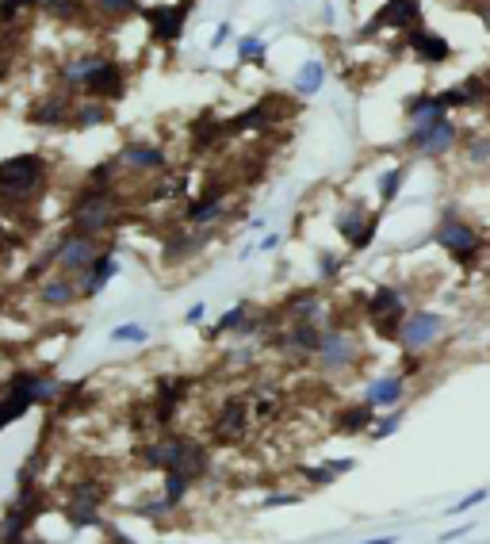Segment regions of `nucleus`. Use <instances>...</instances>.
Here are the masks:
<instances>
[{
    "mask_svg": "<svg viewBox=\"0 0 490 544\" xmlns=\"http://www.w3.org/2000/svg\"><path fill=\"white\" fill-rule=\"evenodd\" d=\"M433 238L441 242L444 250L452 253V261H456V265H464V269H471V265L479 261V253H483V245H486V242H483V234L471 230V227H467V222L459 219V215H452V211L444 215V222L437 227Z\"/></svg>",
    "mask_w": 490,
    "mask_h": 544,
    "instance_id": "obj_1",
    "label": "nucleus"
},
{
    "mask_svg": "<svg viewBox=\"0 0 490 544\" xmlns=\"http://www.w3.org/2000/svg\"><path fill=\"white\" fill-rule=\"evenodd\" d=\"M364 311L372 318L375 334L387 337V342H398V326H402V318H406V303H402V292H398V287H375V292L364 299Z\"/></svg>",
    "mask_w": 490,
    "mask_h": 544,
    "instance_id": "obj_2",
    "label": "nucleus"
},
{
    "mask_svg": "<svg viewBox=\"0 0 490 544\" xmlns=\"http://www.w3.org/2000/svg\"><path fill=\"white\" fill-rule=\"evenodd\" d=\"M249 426H253V403H249V395H230V399H222L219 414H214L211 437L219 441V445H234V441H241L245 433H249Z\"/></svg>",
    "mask_w": 490,
    "mask_h": 544,
    "instance_id": "obj_3",
    "label": "nucleus"
},
{
    "mask_svg": "<svg viewBox=\"0 0 490 544\" xmlns=\"http://www.w3.org/2000/svg\"><path fill=\"white\" fill-rule=\"evenodd\" d=\"M444 334V318L433 314V311H414L402 318V326H398V345H402V353H429L437 342H441Z\"/></svg>",
    "mask_w": 490,
    "mask_h": 544,
    "instance_id": "obj_4",
    "label": "nucleus"
},
{
    "mask_svg": "<svg viewBox=\"0 0 490 544\" xmlns=\"http://www.w3.org/2000/svg\"><path fill=\"white\" fill-rule=\"evenodd\" d=\"M314 361L325 372H345L360 361V342L349 334V330H322V345L314 353Z\"/></svg>",
    "mask_w": 490,
    "mask_h": 544,
    "instance_id": "obj_5",
    "label": "nucleus"
},
{
    "mask_svg": "<svg viewBox=\"0 0 490 544\" xmlns=\"http://www.w3.org/2000/svg\"><path fill=\"white\" fill-rule=\"evenodd\" d=\"M38 180H43V158H35V153H24V158H12L0 165V188L31 192Z\"/></svg>",
    "mask_w": 490,
    "mask_h": 544,
    "instance_id": "obj_6",
    "label": "nucleus"
},
{
    "mask_svg": "<svg viewBox=\"0 0 490 544\" xmlns=\"http://www.w3.org/2000/svg\"><path fill=\"white\" fill-rule=\"evenodd\" d=\"M417 16H422V4H417V0H387L380 12H375V19L368 24L364 35H375L380 27H410L414 31Z\"/></svg>",
    "mask_w": 490,
    "mask_h": 544,
    "instance_id": "obj_7",
    "label": "nucleus"
},
{
    "mask_svg": "<svg viewBox=\"0 0 490 544\" xmlns=\"http://www.w3.org/2000/svg\"><path fill=\"white\" fill-rule=\"evenodd\" d=\"M410 146L417 153H429V158H441V153H448L456 146V123L444 119L429 130H410Z\"/></svg>",
    "mask_w": 490,
    "mask_h": 544,
    "instance_id": "obj_8",
    "label": "nucleus"
},
{
    "mask_svg": "<svg viewBox=\"0 0 490 544\" xmlns=\"http://www.w3.org/2000/svg\"><path fill=\"white\" fill-rule=\"evenodd\" d=\"M188 391H192V379H184V376L161 379V384H157V395H153V418L165 426L169 418L177 414V406L188 399Z\"/></svg>",
    "mask_w": 490,
    "mask_h": 544,
    "instance_id": "obj_9",
    "label": "nucleus"
},
{
    "mask_svg": "<svg viewBox=\"0 0 490 544\" xmlns=\"http://www.w3.org/2000/svg\"><path fill=\"white\" fill-rule=\"evenodd\" d=\"M402 395H406V379L402 376H380V379H372V384L364 387V403L380 414V410H391L402 403Z\"/></svg>",
    "mask_w": 490,
    "mask_h": 544,
    "instance_id": "obj_10",
    "label": "nucleus"
},
{
    "mask_svg": "<svg viewBox=\"0 0 490 544\" xmlns=\"http://www.w3.org/2000/svg\"><path fill=\"white\" fill-rule=\"evenodd\" d=\"M207 468H211V453H207V448H203L199 441H192V437H180V453H177L172 471L196 483L199 476H207Z\"/></svg>",
    "mask_w": 490,
    "mask_h": 544,
    "instance_id": "obj_11",
    "label": "nucleus"
},
{
    "mask_svg": "<svg viewBox=\"0 0 490 544\" xmlns=\"http://www.w3.org/2000/svg\"><path fill=\"white\" fill-rule=\"evenodd\" d=\"M375 426V410L364 403H349V406H341L333 414V433H341V437H356V433H368V429Z\"/></svg>",
    "mask_w": 490,
    "mask_h": 544,
    "instance_id": "obj_12",
    "label": "nucleus"
},
{
    "mask_svg": "<svg viewBox=\"0 0 490 544\" xmlns=\"http://www.w3.org/2000/svg\"><path fill=\"white\" fill-rule=\"evenodd\" d=\"M188 0L184 4H172V8H150L146 19H150V27H153V35L157 39H177L180 35V27H184V16H188Z\"/></svg>",
    "mask_w": 490,
    "mask_h": 544,
    "instance_id": "obj_13",
    "label": "nucleus"
},
{
    "mask_svg": "<svg viewBox=\"0 0 490 544\" xmlns=\"http://www.w3.org/2000/svg\"><path fill=\"white\" fill-rule=\"evenodd\" d=\"M280 345L291 349V353H299V356H314L318 345H322V330L314 322H295L291 330L280 337Z\"/></svg>",
    "mask_w": 490,
    "mask_h": 544,
    "instance_id": "obj_14",
    "label": "nucleus"
},
{
    "mask_svg": "<svg viewBox=\"0 0 490 544\" xmlns=\"http://www.w3.org/2000/svg\"><path fill=\"white\" fill-rule=\"evenodd\" d=\"M85 88L92 92V96H123V73H119V66L100 61V66L85 77Z\"/></svg>",
    "mask_w": 490,
    "mask_h": 544,
    "instance_id": "obj_15",
    "label": "nucleus"
},
{
    "mask_svg": "<svg viewBox=\"0 0 490 544\" xmlns=\"http://www.w3.org/2000/svg\"><path fill=\"white\" fill-rule=\"evenodd\" d=\"M444 104L437 96H417L410 100V127L414 130H429V127H437V123H444Z\"/></svg>",
    "mask_w": 490,
    "mask_h": 544,
    "instance_id": "obj_16",
    "label": "nucleus"
},
{
    "mask_svg": "<svg viewBox=\"0 0 490 544\" xmlns=\"http://www.w3.org/2000/svg\"><path fill=\"white\" fill-rule=\"evenodd\" d=\"M410 46H414L425 61H444L448 54H452L444 39L433 35V31H425V27H414V31H410Z\"/></svg>",
    "mask_w": 490,
    "mask_h": 544,
    "instance_id": "obj_17",
    "label": "nucleus"
},
{
    "mask_svg": "<svg viewBox=\"0 0 490 544\" xmlns=\"http://www.w3.org/2000/svg\"><path fill=\"white\" fill-rule=\"evenodd\" d=\"M108 222H111V211H108V203L100 200V196H92L88 203H80V207H77V227L85 230V234L104 230Z\"/></svg>",
    "mask_w": 490,
    "mask_h": 544,
    "instance_id": "obj_18",
    "label": "nucleus"
},
{
    "mask_svg": "<svg viewBox=\"0 0 490 544\" xmlns=\"http://www.w3.org/2000/svg\"><path fill=\"white\" fill-rule=\"evenodd\" d=\"M269 123V104H257V108H249V111H241V116H234L226 123V130L230 135H241V130H257Z\"/></svg>",
    "mask_w": 490,
    "mask_h": 544,
    "instance_id": "obj_19",
    "label": "nucleus"
},
{
    "mask_svg": "<svg viewBox=\"0 0 490 544\" xmlns=\"http://www.w3.org/2000/svg\"><path fill=\"white\" fill-rule=\"evenodd\" d=\"M123 158H127L130 165H138V169H161L165 165V153H161L157 146H127Z\"/></svg>",
    "mask_w": 490,
    "mask_h": 544,
    "instance_id": "obj_20",
    "label": "nucleus"
},
{
    "mask_svg": "<svg viewBox=\"0 0 490 544\" xmlns=\"http://www.w3.org/2000/svg\"><path fill=\"white\" fill-rule=\"evenodd\" d=\"M288 311L299 318V322H314V314L322 311V299H318V292H299L295 299L288 303Z\"/></svg>",
    "mask_w": 490,
    "mask_h": 544,
    "instance_id": "obj_21",
    "label": "nucleus"
},
{
    "mask_svg": "<svg viewBox=\"0 0 490 544\" xmlns=\"http://www.w3.org/2000/svg\"><path fill=\"white\" fill-rule=\"evenodd\" d=\"M35 403V395H31V387H24V391H16V395H8L4 403H0V429H4V422H12V418H19L24 410Z\"/></svg>",
    "mask_w": 490,
    "mask_h": 544,
    "instance_id": "obj_22",
    "label": "nucleus"
},
{
    "mask_svg": "<svg viewBox=\"0 0 490 544\" xmlns=\"http://www.w3.org/2000/svg\"><path fill=\"white\" fill-rule=\"evenodd\" d=\"M322 77H325L322 61H306V66L299 69V77H295V88L311 96V92H318V88H322Z\"/></svg>",
    "mask_w": 490,
    "mask_h": 544,
    "instance_id": "obj_23",
    "label": "nucleus"
},
{
    "mask_svg": "<svg viewBox=\"0 0 490 544\" xmlns=\"http://www.w3.org/2000/svg\"><path fill=\"white\" fill-rule=\"evenodd\" d=\"M111 276H115V257H100L96 265H92V276L85 280V292H88V295H96L100 287H104V284L111 280Z\"/></svg>",
    "mask_w": 490,
    "mask_h": 544,
    "instance_id": "obj_24",
    "label": "nucleus"
},
{
    "mask_svg": "<svg viewBox=\"0 0 490 544\" xmlns=\"http://www.w3.org/2000/svg\"><path fill=\"white\" fill-rule=\"evenodd\" d=\"M219 130H226L222 123H214L211 116H203L196 127H192V142H196V150H207L214 138H219Z\"/></svg>",
    "mask_w": 490,
    "mask_h": 544,
    "instance_id": "obj_25",
    "label": "nucleus"
},
{
    "mask_svg": "<svg viewBox=\"0 0 490 544\" xmlns=\"http://www.w3.org/2000/svg\"><path fill=\"white\" fill-rule=\"evenodd\" d=\"M219 215H222V203L214 196H203L199 203H192V207H188V222H199V227H203V222L219 219Z\"/></svg>",
    "mask_w": 490,
    "mask_h": 544,
    "instance_id": "obj_26",
    "label": "nucleus"
},
{
    "mask_svg": "<svg viewBox=\"0 0 490 544\" xmlns=\"http://www.w3.org/2000/svg\"><path fill=\"white\" fill-rule=\"evenodd\" d=\"M165 476H169V479H165V502H169L172 510H177L180 502L188 498V491H192V479L177 476V471H165Z\"/></svg>",
    "mask_w": 490,
    "mask_h": 544,
    "instance_id": "obj_27",
    "label": "nucleus"
},
{
    "mask_svg": "<svg viewBox=\"0 0 490 544\" xmlns=\"http://www.w3.org/2000/svg\"><path fill=\"white\" fill-rule=\"evenodd\" d=\"M245 318H249V303L241 299L238 307H234V311H226V314L219 318V322H214L211 337H219V334H226V330H241V322H245Z\"/></svg>",
    "mask_w": 490,
    "mask_h": 544,
    "instance_id": "obj_28",
    "label": "nucleus"
},
{
    "mask_svg": "<svg viewBox=\"0 0 490 544\" xmlns=\"http://www.w3.org/2000/svg\"><path fill=\"white\" fill-rule=\"evenodd\" d=\"M402 177H406V169L398 165V169H387L383 177H380V200L383 203H391L398 196V188H402Z\"/></svg>",
    "mask_w": 490,
    "mask_h": 544,
    "instance_id": "obj_29",
    "label": "nucleus"
},
{
    "mask_svg": "<svg viewBox=\"0 0 490 544\" xmlns=\"http://www.w3.org/2000/svg\"><path fill=\"white\" fill-rule=\"evenodd\" d=\"M398 426H402V410H398V414H387V418H375V426L368 429V437H372V441H387L391 433H398Z\"/></svg>",
    "mask_w": 490,
    "mask_h": 544,
    "instance_id": "obj_30",
    "label": "nucleus"
},
{
    "mask_svg": "<svg viewBox=\"0 0 490 544\" xmlns=\"http://www.w3.org/2000/svg\"><path fill=\"white\" fill-rule=\"evenodd\" d=\"M61 261H66V265H85V261H92V242L88 238H77L73 245H66V250H61Z\"/></svg>",
    "mask_w": 490,
    "mask_h": 544,
    "instance_id": "obj_31",
    "label": "nucleus"
},
{
    "mask_svg": "<svg viewBox=\"0 0 490 544\" xmlns=\"http://www.w3.org/2000/svg\"><path fill=\"white\" fill-rule=\"evenodd\" d=\"M299 471H303L306 483H314V487H325L330 479H337L333 471H330V464H322V468H299Z\"/></svg>",
    "mask_w": 490,
    "mask_h": 544,
    "instance_id": "obj_32",
    "label": "nucleus"
},
{
    "mask_svg": "<svg viewBox=\"0 0 490 544\" xmlns=\"http://www.w3.org/2000/svg\"><path fill=\"white\" fill-rule=\"evenodd\" d=\"M111 337H115V342H146V330H142V326H135V322H127V326H115V330H111Z\"/></svg>",
    "mask_w": 490,
    "mask_h": 544,
    "instance_id": "obj_33",
    "label": "nucleus"
},
{
    "mask_svg": "<svg viewBox=\"0 0 490 544\" xmlns=\"http://www.w3.org/2000/svg\"><path fill=\"white\" fill-rule=\"evenodd\" d=\"M486 495H490V491H471V495H467V498H459L456 506L448 510V518H459V514H467V510H471V506H479V502H483Z\"/></svg>",
    "mask_w": 490,
    "mask_h": 544,
    "instance_id": "obj_34",
    "label": "nucleus"
},
{
    "mask_svg": "<svg viewBox=\"0 0 490 544\" xmlns=\"http://www.w3.org/2000/svg\"><path fill=\"white\" fill-rule=\"evenodd\" d=\"M299 502V495H288V491H272V495H264L261 506L264 510H276V506H295Z\"/></svg>",
    "mask_w": 490,
    "mask_h": 544,
    "instance_id": "obj_35",
    "label": "nucleus"
},
{
    "mask_svg": "<svg viewBox=\"0 0 490 544\" xmlns=\"http://www.w3.org/2000/svg\"><path fill=\"white\" fill-rule=\"evenodd\" d=\"M238 54H241V58H249V61H264V46H261V39H241Z\"/></svg>",
    "mask_w": 490,
    "mask_h": 544,
    "instance_id": "obj_36",
    "label": "nucleus"
},
{
    "mask_svg": "<svg viewBox=\"0 0 490 544\" xmlns=\"http://www.w3.org/2000/svg\"><path fill=\"white\" fill-rule=\"evenodd\" d=\"M467 158H471L475 165H483V161L490 158V138H475V142H471V153H467Z\"/></svg>",
    "mask_w": 490,
    "mask_h": 544,
    "instance_id": "obj_37",
    "label": "nucleus"
},
{
    "mask_svg": "<svg viewBox=\"0 0 490 544\" xmlns=\"http://www.w3.org/2000/svg\"><path fill=\"white\" fill-rule=\"evenodd\" d=\"M100 4H104V8H111V12H135V0H100Z\"/></svg>",
    "mask_w": 490,
    "mask_h": 544,
    "instance_id": "obj_38",
    "label": "nucleus"
},
{
    "mask_svg": "<svg viewBox=\"0 0 490 544\" xmlns=\"http://www.w3.org/2000/svg\"><path fill=\"white\" fill-rule=\"evenodd\" d=\"M337 269H341V261H333L330 253H322V276H325V280H333Z\"/></svg>",
    "mask_w": 490,
    "mask_h": 544,
    "instance_id": "obj_39",
    "label": "nucleus"
},
{
    "mask_svg": "<svg viewBox=\"0 0 490 544\" xmlns=\"http://www.w3.org/2000/svg\"><path fill=\"white\" fill-rule=\"evenodd\" d=\"M471 529H475L471 521H467V525H459V529H448V533H441V544H448V540H459L464 533H471Z\"/></svg>",
    "mask_w": 490,
    "mask_h": 544,
    "instance_id": "obj_40",
    "label": "nucleus"
},
{
    "mask_svg": "<svg viewBox=\"0 0 490 544\" xmlns=\"http://www.w3.org/2000/svg\"><path fill=\"white\" fill-rule=\"evenodd\" d=\"M325 464H330L333 476H345V471H353V468H356L353 460H325Z\"/></svg>",
    "mask_w": 490,
    "mask_h": 544,
    "instance_id": "obj_41",
    "label": "nucleus"
},
{
    "mask_svg": "<svg viewBox=\"0 0 490 544\" xmlns=\"http://www.w3.org/2000/svg\"><path fill=\"white\" fill-rule=\"evenodd\" d=\"M46 299H54V303H58V299H69V287H66V284H54V287H46Z\"/></svg>",
    "mask_w": 490,
    "mask_h": 544,
    "instance_id": "obj_42",
    "label": "nucleus"
},
{
    "mask_svg": "<svg viewBox=\"0 0 490 544\" xmlns=\"http://www.w3.org/2000/svg\"><path fill=\"white\" fill-rule=\"evenodd\" d=\"M104 119V108H85L80 111V123H100Z\"/></svg>",
    "mask_w": 490,
    "mask_h": 544,
    "instance_id": "obj_43",
    "label": "nucleus"
},
{
    "mask_svg": "<svg viewBox=\"0 0 490 544\" xmlns=\"http://www.w3.org/2000/svg\"><path fill=\"white\" fill-rule=\"evenodd\" d=\"M19 4H27V0H4V4H0V16H12V8H19Z\"/></svg>",
    "mask_w": 490,
    "mask_h": 544,
    "instance_id": "obj_44",
    "label": "nucleus"
},
{
    "mask_svg": "<svg viewBox=\"0 0 490 544\" xmlns=\"http://www.w3.org/2000/svg\"><path fill=\"white\" fill-rule=\"evenodd\" d=\"M226 39H230V27H219V31H214V39H211V46H222Z\"/></svg>",
    "mask_w": 490,
    "mask_h": 544,
    "instance_id": "obj_45",
    "label": "nucleus"
},
{
    "mask_svg": "<svg viewBox=\"0 0 490 544\" xmlns=\"http://www.w3.org/2000/svg\"><path fill=\"white\" fill-rule=\"evenodd\" d=\"M199 318H203V303H196V307L188 311V322H199Z\"/></svg>",
    "mask_w": 490,
    "mask_h": 544,
    "instance_id": "obj_46",
    "label": "nucleus"
},
{
    "mask_svg": "<svg viewBox=\"0 0 490 544\" xmlns=\"http://www.w3.org/2000/svg\"><path fill=\"white\" fill-rule=\"evenodd\" d=\"M276 245H280V238H276V234H269V238L261 242V250H276Z\"/></svg>",
    "mask_w": 490,
    "mask_h": 544,
    "instance_id": "obj_47",
    "label": "nucleus"
},
{
    "mask_svg": "<svg viewBox=\"0 0 490 544\" xmlns=\"http://www.w3.org/2000/svg\"><path fill=\"white\" fill-rule=\"evenodd\" d=\"M395 537H375V540H364V544H391Z\"/></svg>",
    "mask_w": 490,
    "mask_h": 544,
    "instance_id": "obj_48",
    "label": "nucleus"
},
{
    "mask_svg": "<svg viewBox=\"0 0 490 544\" xmlns=\"http://www.w3.org/2000/svg\"><path fill=\"white\" fill-rule=\"evenodd\" d=\"M0 73H4V69H0Z\"/></svg>",
    "mask_w": 490,
    "mask_h": 544,
    "instance_id": "obj_49",
    "label": "nucleus"
}]
</instances>
